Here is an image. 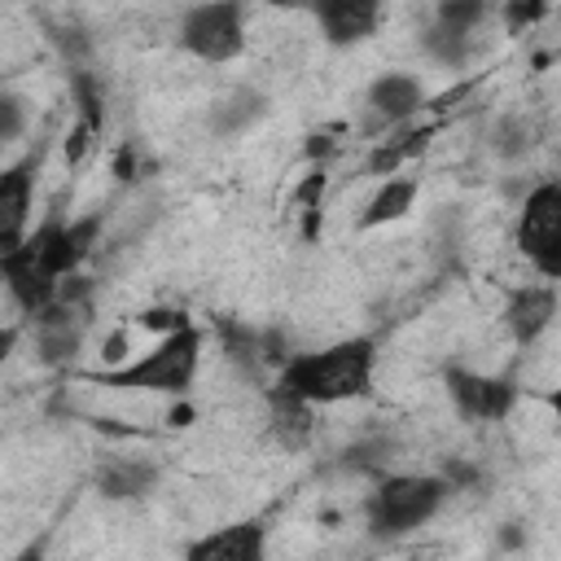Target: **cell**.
<instances>
[{
  "label": "cell",
  "mask_w": 561,
  "mask_h": 561,
  "mask_svg": "<svg viewBox=\"0 0 561 561\" xmlns=\"http://www.w3.org/2000/svg\"><path fill=\"white\" fill-rule=\"evenodd\" d=\"M35 180H39V149H26L0 171V250H13L35 228Z\"/></svg>",
  "instance_id": "cell-9"
},
{
  "label": "cell",
  "mask_w": 561,
  "mask_h": 561,
  "mask_svg": "<svg viewBox=\"0 0 561 561\" xmlns=\"http://www.w3.org/2000/svg\"><path fill=\"white\" fill-rule=\"evenodd\" d=\"M267 110H272L267 92H259L254 83H237V88H228L224 96L210 101V110H206V131L219 136V140H237V136H245L250 127H259V123L267 118Z\"/></svg>",
  "instance_id": "cell-14"
},
{
  "label": "cell",
  "mask_w": 561,
  "mask_h": 561,
  "mask_svg": "<svg viewBox=\"0 0 561 561\" xmlns=\"http://www.w3.org/2000/svg\"><path fill=\"white\" fill-rule=\"evenodd\" d=\"M561 228V180H539L526 197H522V210H517V224H513V245L517 254L530 263L548 237Z\"/></svg>",
  "instance_id": "cell-13"
},
{
  "label": "cell",
  "mask_w": 561,
  "mask_h": 561,
  "mask_svg": "<svg viewBox=\"0 0 561 561\" xmlns=\"http://www.w3.org/2000/svg\"><path fill=\"white\" fill-rule=\"evenodd\" d=\"M394 438H386V434H377V438H359L355 447H346L342 456H346V469H359V473H373V482L377 478H386L390 473V460H394Z\"/></svg>",
  "instance_id": "cell-18"
},
{
  "label": "cell",
  "mask_w": 561,
  "mask_h": 561,
  "mask_svg": "<svg viewBox=\"0 0 561 561\" xmlns=\"http://www.w3.org/2000/svg\"><path fill=\"white\" fill-rule=\"evenodd\" d=\"M175 44L202 61V66H228L245 53V4L237 0H210L180 13Z\"/></svg>",
  "instance_id": "cell-4"
},
{
  "label": "cell",
  "mask_w": 561,
  "mask_h": 561,
  "mask_svg": "<svg viewBox=\"0 0 561 561\" xmlns=\"http://www.w3.org/2000/svg\"><path fill=\"white\" fill-rule=\"evenodd\" d=\"M430 101V88L421 75L412 70H381L368 88H364V131L381 136V131H399L403 123H412Z\"/></svg>",
  "instance_id": "cell-8"
},
{
  "label": "cell",
  "mask_w": 561,
  "mask_h": 561,
  "mask_svg": "<svg viewBox=\"0 0 561 561\" xmlns=\"http://www.w3.org/2000/svg\"><path fill=\"white\" fill-rule=\"evenodd\" d=\"M543 403H548V412H552V421H557V434H561V386H552V390L543 394Z\"/></svg>",
  "instance_id": "cell-22"
},
{
  "label": "cell",
  "mask_w": 561,
  "mask_h": 561,
  "mask_svg": "<svg viewBox=\"0 0 561 561\" xmlns=\"http://www.w3.org/2000/svg\"><path fill=\"white\" fill-rule=\"evenodd\" d=\"M504 162H517V158H526L530 153V145H535V127H530V118L526 114H500L495 123H491V140H486Z\"/></svg>",
  "instance_id": "cell-17"
},
{
  "label": "cell",
  "mask_w": 561,
  "mask_h": 561,
  "mask_svg": "<svg viewBox=\"0 0 561 561\" xmlns=\"http://www.w3.org/2000/svg\"><path fill=\"white\" fill-rule=\"evenodd\" d=\"M447 500H451V482L443 473H386L368 486V495L359 504L364 530L377 543L408 539L421 526H430Z\"/></svg>",
  "instance_id": "cell-3"
},
{
  "label": "cell",
  "mask_w": 561,
  "mask_h": 561,
  "mask_svg": "<svg viewBox=\"0 0 561 561\" xmlns=\"http://www.w3.org/2000/svg\"><path fill=\"white\" fill-rule=\"evenodd\" d=\"M311 18H316L320 39L329 48H355V44H364V39L377 35L386 9L373 4V0H320L311 9Z\"/></svg>",
  "instance_id": "cell-12"
},
{
  "label": "cell",
  "mask_w": 561,
  "mask_h": 561,
  "mask_svg": "<svg viewBox=\"0 0 561 561\" xmlns=\"http://www.w3.org/2000/svg\"><path fill=\"white\" fill-rule=\"evenodd\" d=\"M202 351H206V333L184 320L180 329L162 333L149 351H140L136 359L105 368L96 381L110 390H136V394H167V399H184L202 373Z\"/></svg>",
  "instance_id": "cell-2"
},
{
  "label": "cell",
  "mask_w": 561,
  "mask_h": 561,
  "mask_svg": "<svg viewBox=\"0 0 561 561\" xmlns=\"http://www.w3.org/2000/svg\"><path fill=\"white\" fill-rule=\"evenodd\" d=\"M377 337L355 333L337 337L316 351H294L289 364L276 373V390L307 403V408H333L351 399H368L377 381Z\"/></svg>",
  "instance_id": "cell-1"
},
{
  "label": "cell",
  "mask_w": 561,
  "mask_h": 561,
  "mask_svg": "<svg viewBox=\"0 0 561 561\" xmlns=\"http://www.w3.org/2000/svg\"><path fill=\"white\" fill-rule=\"evenodd\" d=\"M443 390L469 425H495L517 408V381L508 373H478L465 364H447Z\"/></svg>",
  "instance_id": "cell-7"
},
{
  "label": "cell",
  "mask_w": 561,
  "mask_h": 561,
  "mask_svg": "<svg viewBox=\"0 0 561 561\" xmlns=\"http://www.w3.org/2000/svg\"><path fill=\"white\" fill-rule=\"evenodd\" d=\"M530 267H535V276L539 280H548V285H561V228L548 237V245L530 259Z\"/></svg>",
  "instance_id": "cell-20"
},
{
  "label": "cell",
  "mask_w": 561,
  "mask_h": 561,
  "mask_svg": "<svg viewBox=\"0 0 561 561\" xmlns=\"http://www.w3.org/2000/svg\"><path fill=\"white\" fill-rule=\"evenodd\" d=\"M88 324H92V302H88V280L83 276H70L57 294L53 307H44L35 320H31V337H35V355L44 368H66L75 364L83 337H88Z\"/></svg>",
  "instance_id": "cell-5"
},
{
  "label": "cell",
  "mask_w": 561,
  "mask_h": 561,
  "mask_svg": "<svg viewBox=\"0 0 561 561\" xmlns=\"http://www.w3.org/2000/svg\"><path fill=\"white\" fill-rule=\"evenodd\" d=\"M557 311H561V289L548 280H526V285L508 289L500 320H504V333L513 337V346L530 351L557 324Z\"/></svg>",
  "instance_id": "cell-10"
},
{
  "label": "cell",
  "mask_w": 561,
  "mask_h": 561,
  "mask_svg": "<svg viewBox=\"0 0 561 561\" xmlns=\"http://www.w3.org/2000/svg\"><path fill=\"white\" fill-rule=\"evenodd\" d=\"M416 193H421V180L416 175H390L377 184V193L368 197L364 215H359V228H386V224H399L412 206H416Z\"/></svg>",
  "instance_id": "cell-16"
},
{
  "label": "cell",
  "mask_w": 561,
  "mask_h": 561,
  "mask_svg": "<svg viewBox=\"0 0 561 561\" xmlns=\"http://www.w3.org/2000/svg\"><path fill=\"white\" fill-rule=\"evenodd\" d=\"M162 478L153 456H105L96 465V495L101 500H145Z\"/></svg>",
  "instance_id": "cell-15"
},
{
  "label": "cell",
  "mask_w": 561,
  "mask_h": 561,
  "mask_svg": "<svg viewBox=\"0 0 561 561\" xmlns=\"http://www.w3.org/2000/svg\"><path fill=\"white\" fill-rule=\"evenodd\" d=\"M491 18V9L482 0H443L434 4L425 31H421V53L443 66V70H465L473 48H478V26Z\"/></svg>",
  "instance_id": "cell-6"
},
{
  "label": "cell",
  "mask_w": 561,
  "mask_h": 561,
  "mask_svg": "<svg viewBox=\"0 0 561 561\" xmlns=\"http://www.w3.org/2000/svg\"><path fill=\"white\" fill-rule=\"evenodd\" d=\"M267 557V526L259 517H241L197 535L180 561H263Z\"/></svg>",
  "instance_id": "cell-11"
},
{
  "label": "cell",
  "mask_w": 561,
  "mask_h": 561,
  "mask_svg": "<svg viewBox=\"0 0 561 561\" xmlns=\"http://www.w3.org/2000/svg\"><path fill=\"white\" fill-rule=\"evenodd\" d=\"M26 131V96L0 92V145H18Z\"/></svg>",
  "instance_id": "cell-19"
},
{
  "label": "cell",
  "mask_w": 561,
  "mask_h": 561,
  "mask_svg": "<svg viewBox=\"0 0 561 561\" xmlns=\"http://www.w3.org/2000/svg\"><path fill=\"white\" fill-rule=\"evenodd\" d=\"M548 9L543 4H508L504 9V26H508V35H517L522 26H530V22H539Z\"/></svg>",
  "instance_id": "cell-21"
}]
</instances>
